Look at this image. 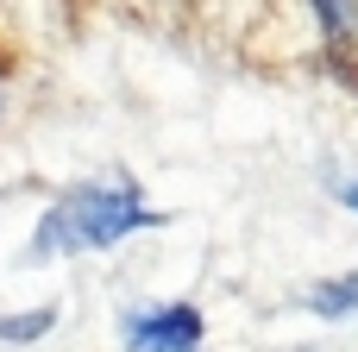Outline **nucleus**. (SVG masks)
Returning <instances> with one entry per match:
<instances>
[{
	"mask_svg": "<svg viewBox=\"0 0 358 352\" xmlns=\"http://www.w3.org/2000/svg\"><path fill=\"white\" fill-rule=\"evenodd\" d=\"M145 227H164V214L120 176L107 183H76L69 195H57L31 233V258H76V252H107Z\"/></svg>",
	"mask_w": 358,
	"mask_h": 352,
	"instance_id": "f257e3e1",
	"label": "nucleus"
},
{
	"mask_svg": "<svg viewBox=\"0 0 358 352\" xmlns=\"http://www.w3.org/2000/svg\"><path fill=\"white\" fill-rule=\"evenodd\" d=\"M120 340L126 352H201L208 321L195 302H157V309H132L120 321Z\"/></svg>",
	"mask_w": 358,
	"mask_h": 352,
	"instance_id": "f03ea898",
	"label": "nucleus"
},
{
	"mask_svg": "<svg viewBox=\"0 0 358 352\" xmlns=\"http://www.w3.org/2000/svg\"><path fill=\"white\" fill-rule=\"evenodd\" d=\"M57 328V302L31 309V315H0V340H44Z\"/></svg>",
	"mask_w": 358,
	"mask_h": 352,
	"instance_id": "20e7f679",
	"label": "nucleus"
},
{
	"mask_svg": "<svg viewBox=\"0 0 358 352\" xmlns=\"http://www.w3.org/2000/svg\"><path fill=\"white\" fill-rule=\"evenodd\" d=\"M346 202H352V208H358V183H352V189H346Z\"/></svg>",
	"mask_w": 358,
	"mask_h": 352,
	"instance_id": "39448f33",
	"label": "nucleus"
},
{
	"mask_svg": "<svg viewBox=\"0 0 358 352\" xmlns=\"http://www.w3.org/2000/svg\"><path fill=\"white\" fill-rule=\"evenodd\" d=\"M302 302H308L321 321H346V315L358 309V271H346V277H327V283H315Z\"/></svg>",
	"mask_w": 358,
	"mask_h": 352,
	"instance_id": "7ed1b4c3",
	"label": "nucleus"
}]
</instances>
